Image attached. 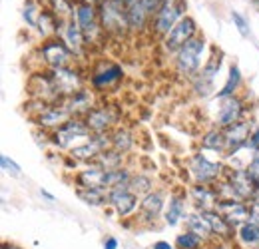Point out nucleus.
<instances>
[{
    "instance_id": "f257e3e1",
    "label": "nucleus",
    "mask_w": 259,
    "mask_h": 249,
    "mask_svg": "<svg viewBox=\"0 0 259 249\" xmlns=\"http://www.w3.org/2000/svg\"><path fill=\"white\" fill-rule=\"evenodd\" d=\"M98 16H100V26L106 36L122 38L132 32L128 22V10L122 4V0H102L98 4Z\"/></svg>"
},
{
    "instance_id": "f03ea898",
    "label": "nucleus",
    "mask_w": 259,
    "mask_h": 249,
    "mask_svg": "<svg viewBox=\"0 0 259 249\" xmlns=\"http://www.w3.org/2000/svg\"><path fill=\"white\" fill-rule=\"evenodd\" d=\"M203 50H205V38L197 34L176 52V72L186 78H195L199 74Z\"/></svg>"
},
{
    "instance_id": "7ed1b4c3",
    "label": "nucleus",
    "mask_w": 259,
    "mask_h": 249,
    "mask_svg": "<svg viewBox=\"0 0 259 249\" xmlns=\"http://www.w3.org/2000/svg\"><path fill=\"white\" fill-rule=\"evenodd\" d=\"M52 88L58 96V100H66L76 92L84 90V78L80 74V70L72 68V66H64V68H52L48 70Z\"/></svg>"
},
{
    "instance_id": "20e7f679",
    "label": "nucleus",
    "mask_w": 259,
    "mask_h": 249,
    "mask_svg": "<svg viewBox=\"0 0 259 249\" xmlns=\"http://www.w3.org/2000/svg\"><path fill=\"white\" fill-rule=\"evenodd\" d=\"M184 12H186V0H163L162 6L152 18V30L163 40L165 34L184 18Z\"/></svg>"
},
{
    "instance_id": "39448f33",
    "label": "nucleus",
    "mask_w": 259,
    "mask_h": 249,
    "mask_svg": "<svg viewBox=\"0 0 259 249\" xmlns=\"http://www.w3.org/2000/svg\"><path fill=\"white\" fill-rule=\"evenodd\" d=\"M38 54H40L42 62L48 66V70L70 66L72 60H74V52L66 46V42L60 36L44 40L42 46H40V50H38Z\"/></svg>"
},
{
    "instance_id": "423d86ee",
    "label": "nucleus",
    "mask_w": 259,
    "mask_h": 249,
    "mask_svg": "<svg viewBox=\"0 0 259 249\" xmlns=\"http://www.w3.org/2000/svg\"><path fill=\"white\" fill-rule=\"evenodd\" d=\"M74 20L78 22L80 30L84 34L88 46L96 44L98 40L104 36V30L100 26V16H98V8L94 4H86V2H78L76 4V16Z\"/></svg>"
},
{
    "instance_id": "0eeeda50",
    "label": "nucleus",
    "mask_w": 259,
    "mask_h": 249,
    "mask_svg": "<svg viewBox=\"0 0 259 249\" xmlns=\"http://www.w3.org/2000/svg\"><path fill=\"white\" fill-rule=\"evenodd\" d=\"M90 138H92V132L84 118H70L62 128L52 132V144H56L58 148H72L74 142L90 140Z\"/></svg>"
},
{
    "instance_id": "6e6552de",
    "label": "nucleus",
    "mask_w": 259,
    "mask_h": 249,
    "mask_svg": "<svg viewBox=\"0 0 259 249\" xmlns=\"http://www.w3.org/2000/svg\"><path fill=\"white\" fill-rule=\"evenodd\" d=\"M190 172L194 176L195 184L201 186H213L220 182V178L224 176V165L218 161H211L201 154H195L190 161Z\"/></svg>"
},
{
    "instance_id": "1a4fd4ad",
    "label": "nucleus",
    "mask_w": 259,
    "mask_h": 249,
    "mask_svg": "<svg viewBox=\"0 0 259 249\" xmlns=\"http://www.w3.org/2000/svg\"><path fill=\"white\" fill-rule=\"evenodd\" d=\"M194 36H197V26L195 20L190 16H184L171 30L165 34L163 38V50L165 52H178L186 42H190Z\"/></svg>"
},
{
    "instance_id": "9d476101",
    "label": "nucleus",
    "mask_w": 259,
    "mask_h": 249,
    "mask_svg": "<svg viewBox=\"0 0 259 249\" xmlns=\"http://www.w3.org/2000/svg\"><path fill=\"white\" fill-rule=\"evenodd\" d=\"M140 201V195H136L132 189H130L128 184H122V186L112 187L108 191V203L116 210V214L120 218H126L130 214H134L138 210V203Z\"/></svg>"
},
{
    "instance_id": "9b49d317",
    "label": "nucleus",
    "mask_w": 259,
    "mask_h": 249,
    "mask_svg": "<svg viewBox=\"0 0 259 249\" xmlns=\"http://www.w3.org/2000/svg\"><path fill=\"white\" fill-rule=\"evenodd\" d=\"M226 180L229 187H231V191H233V195H235V199H241V201L249 203L251 199L259 197L257 189L253 186V182L249 180L245 168L243 170H227Z\"/></svg>"
},
{
    "instance_id": "f8f14e48",
    "label": "nucleus",
    "mask_w": 259,
    "mask_h": 249,
    "mask_svg": "<svg viewBox=\"0 0 259 249\" xmlns=\"http://www.w3.org/2000/svg\"><path fill=\"white\" fill-rule=\"evenodd\" d=\"M92 134H108L112 126L118 124L120 116L112 106H96L84 116Z\"/></svg>"
},
{
    "instance_id": "ddd939ff",
    "label": "nucleus",
    "mask_w": 259,
    "mask_h": 249,
    "mask_svg": "<svg viewBox=\"0 0 259 249\" xmlns=\"http://www.w3.org/2000/svg\"><path fill=\"white\" fill-rule=\"evenodd\" d=\"M243 114H245V104L241 98L237 96H229L222 100V106H220V112H218V120L215 124L220 130H227L233 124L241 122L243 120Z\"/></svg>"
},
{
    "instance_id": "4468645a",
    "label": "nucleus",
    "mask_w": 259,
    "mask_h": 249,
    "mask_svg": "<svg viewBox=\"0 0 259 249\" xmlns=\"http://www.w3.org/2000/svg\"><path fill=\"white\" fill-rule=\"evenodd\" d=\"M222 52H218V50H213L211 52V56L207 58V62L203 64V68H201V72L195 76V82H194V90L197 94H201V96H207V94L213 90V78H215V74L220 72V68H222Z\"/></svg>"
},
{
    "instance_id": "2eb2a0df",
    "label": "nucleus",
    "mask_w": 259,
    "mask_h": 249,
    "mask_svg": "<svg viewBox=\"0 0 259 249\" xmlns=\"http://www.w3.org/2000/svg\"><path fill=\"white\" fill-rule=\"evenodd\" d=\"M224 132H226V156H235L241 148H247L253 130H251L249 122L241 120Z\"/></svg>"
},
{
    "instance_id": "dca6fc26",
    "label": "nucleus",
    "mask_w": 259,
    "mask_h": 249,
    "mask_svg": "<svg viewBox=\"0 0 259 249\" xmlns=\"http://www.w3.org/2000/svg\"><path fill=\"white\" fill-rule=\"evenodd\" d=\"M70 118H72V114L68 112L64 102L60 100V102L50 104L42 114H38V116L34 118V122L40 126V128H44V130H52V132H54V130L62 128Z\"/></svg>"
},
{
    "instance_id": "f3484780",
    "label": "nucleus",
    "mask_w": 259,
    "mask_h": 249,
    "mask_svg": "<svg viewBox=\"0 0 259 249\" xmlns=\"http://www.w3.org/2000/svg\"><path fill=\"white\" fill-rule=\"evenodd\" d=\"M224 218L237 229L241 223L249 221V203L241 201V199H220L218 208H215Z\"/></svg>"
},
{
    "instance_id": "a211bd4d",
    "label": "nucleus",
    "mask_w": 259,
    "mask_h": 249,
    "mask_svg": "<svg viewBox=\"0 0 259 249\" xmlns=\"http://www.w3.org/2000/svg\"><path fill=\"white\" fill-rule=\"evenodd\" d=\"M122 78H124L122 66H118V64H106L104 68H100V70H96V72L92 74L90 84H92L94 90L104 92V90H108V88H114Z\"/></svg>"
},
{
    "instance_id": "6ab92c4d",
    "label": "nucleus",
    "mask_w": 259,
    "mask_h": 249,
    "mask_svg": "<svg viewBox=\"0 0 259 249\" xmlns=\"http://www.w3.org/2000/svg\"><path fill=\"white\" fill-rule=\"evenodd\" d=\"M76 186L86 189H108V170L90 165L76 174Z\"/></svg>"
},
{
    "instance_id": "aec40b11",
    "label": "nucleus",
    "mask_w": 259,
    "mask_h": 249,
    "mask_svg": "<svg viewBox=\"0 0 259 249\" xmlns=\"http://www.w3.org/2000/svg\"><path fill=\"white\" fill-rule=\"evenodd\" d=\"M58 36L64 40L66 46L74 52V56H80V54L84 52V48L88 46V42H86V38H84V34H82V30H80V26H78L76 20H70V22L62 24Z\"/></svg>"
},
{
    "instance_id": "412c9836",
    "label": "nucleus",
    "mask_w": 259,
    "mask_h": 249,
    "mask_svg": "<svg viewBox=\"0 0 259 249\" xmlns=\"http://www.w3.org/2000/svg\"><path fill=\"white\" fill-rule=\"evenodd\" d=\"M62 102L68 108V112L72 114V118H82V116H86L94 108V96L86 88L76 92L74 96H70V98H66V100H62Z\"/></svg>"
},
{
    "instance_id": "4be33fe9",
    "label": "nucleus",
    "mask_w": 259,
    "mask_h": 249,
    "mask_svg": "<svg viewBox=\"0 0 259 249\" xmlns=\"http://www.w3.org/2000/svg\"><path fill=\"white\" fill-rule=\"evenodd\" d=\"M203 218L207 219V223H209V227H211V233H213V239H231L233 237V233H235V227L227 221L218 210H209V212H199Z\"/></svg>"
},
{
    "instance_id": "5701e85b",
    "label": "nucleus",
    "mask_w": 259,
    "mask_h": 249,
    "mask_svg": "<svg viewBox=\"0 0 259 249\" xmlns=\"http://www.w3.org/2000/svg\"><path fill=\"white\" fill-rule=\"evenodd\" d=\"M163 205H165L163 193L154 189V191H150L148 195H144L140 199V216L146 221H154L163 212Z\"/></svg>"
},
{
    "instance_id": "b1692460",
    "label": "nucleus",
    "mask_w": 259,
    "mask_h": 249,
    "mask_svg": "<svg viewBox=\"0 0 259 249\" xmlns=\"http://www.w3.org/2000/svg\"><path fill=\"white\" fill-rule=\"evenodd\" d=\"M192 199H194L195 208L199 212H209V210H215L218 203H220V197H218V191L213 186H201V184H195L192 187Z\"/></svg>"
},
{
    "instance_id": "393cba45",
    "label": "nucleus",
    "mask_w": 259,
    "mask_h": 249,
    "mask_svg": "<svg viewBox=\"0 0 259 249\" xmlns=\"http://www.w3.org/2000/svg\"><path fill=\"white\" fill-rule=\"evenodd\" d=\"M186 216V197L182 193H174L169 195V203H167V210H165V223L167 225H178Z\"/></svg>"
},
{
    "instance_id": "a878e982",
    "label": "nucleus",
    "mask_w": 259,
    "mask_h": 249,
    "mask_svg": "<svg viewBox=\"0 0 259 249\" xmlns=\"http://www.w3.org/2000/svg\"><path fill=\"white\" fill-rule=\"evenodd\" d=\"M186 227H188V231L195 233V235L201 237L203 241H205V239H213L211 227H209L207 219L203 218L201 214H192V216H188V218H186Z\"/></svg>"
},
{
    "instance_id": "bb28decb",
    "label": "nucleus",
    "mask_w": 259,
    "mask_h": 249,
    "mask_svg": "<svg viewBox=\"0 0 259 249\" xmlns=\"http://www.w3.org/2000/svg\"><path fill=\"white\" fill-rule=\"evenodd\" d=\"M201 148H203V150H213V152L226 154V132L220 130V128L209 130V132L201 138Z\"/></svg>"
},
{
    "instance_id": "cd10ccee",
    "label": "nucleus",
    "mask_w": 259,
    "mask_h": 249,
    "mask_svg": "<svg viewBox=\"0 0 259 249\" xmlns=\"http://www.w3.org/2000/svg\"><path fill=\"white\" fill-rule=\"evenodd\" d=\"M48 8L54 12V16L62 24L74 20V16H76V8H74L72 0H48Z\"/></svg>"
},
{
    "instance_id": "c85d7f7f",
    "label": "nucleus",
    "mask_w": 259,
    "mask_h": 249,
    "mask_svg": "<svg viewBox=\"0 0 259 249\" xmlns=\"http://www.w3.org/2000/svg\"><path fill=\"white\" fill-rule=\"evenodd\" d=\"M237 237L241 243L249 245V247H259V225L253 221H245L235 229Z\"/></svg>"
},
{
    "instance_id": "c756f323",
    "label": "nucleus",
    "mask_w": 259,
    "mask_h": 249,
    "mask_svg": "<svg viewBox=\"0 0 259 249\" xmlns=\"http://www.w3.org/2000/svg\"><path fill=\"white\" fill-rule=\"evenodd\" d=\"M122 161H124V154H120L116 150H106L92 161V165H98L102 170H118V168H122Z\"/></svg>"
},
{
    "instance_id": "7c9ffc66",
    "label": "nucleus",
    "mask_w": 259,
    "mask_h": 249,
    "mask_svg": "<svg viewBox=\"0 0 259 249\" xmlns=\"http://www.w3.org/2000/svg\"><path fill=\"white\" fill-rule=\"evenodd\" d=\"M132 148H134L132 132L124 130V128H118L116 132H112V150H116L120 154H128Z\"/></svg>"
},
{
    "instance_id": "2f4dec72",
    "label": "nucleus",
    "mask_w": 259,
    "mask_h": 249,
    "mask_svg": "<svg viewBox=\"0 0 259 249\" xmlns=\"http://www.w3.org/2000/svg\"><path fill=\"white\" fill-rule=\"evenodd\" d=\"M76 195L88 203V205H104L108 203V189H86V187H76Z\"/></svg>"
},
{
    "instance_id": "473e14b6",
    "label": "nucleus",
    "mask_w": 259,
    "mask_h": 249,
    "mask_svg": "<svg viewBox=\"0 0 259 249\" xmlns=\"http://www.w3.org/2000/svg\"><path fill=\"white\" fill-rule=\"evenodd\" d=\"M241 84V72L237 66H231L229 68V76H227V82L224 84V88L218 92V98L224 100V98H229V96H235L237 88Z\"/></svg>"
},
{
    "instance_id": "72a5a7b5",
    "label": "nucleus",
    "mask_w": 259,
    "mask_h": 249,
    "mask_svg": "<svg viewBox=\"0 0 259 249\" xmlns=\"http://www.w3.org/2000/svg\"><path fill=\"white\" fill-rule=\"evenodd\" d=\"M130 189L136 193V195H148L150 191H154V180L150 176H144V174H136L132 176V180L128 182Z\"/></svg>"
},
{
    "instance_id": "f704fd0d",
    "label": "nucleus",
    "mask_w": 259,
    "mask_h": 249,
    "mask_svg": "<svg viewBox=\"0 0 259 249\" xmlns=\"http://www.w3.org/2000/svg\"><path fill=\"white\" fill-rule=\"evenodd\" d=\"M176 249H203V239L197 237L192 231L180 233L176 237Z\"/></svg>"
},
{
    "instance_id": "c9c22d12",
    "label": "nucleus",
    "mask_w": 259,
    "mask_h": 249,
    "mask_svg": "<svg viewBox=\"0 0 259 249\" xmlns=\"http://www.w3.org/2000/svg\"><path fill=\"white\" fill-rule=\"evenodd\" d=\"M40 10H42V6H40L36 0H28V2H26L24 10H22V16H24V20L28 22V26H34V28H36V22H38V16H40Z\"/></svg>"
},
{
    "instance_id": "e433bc0d",
    "label": "nucleus",
    "mask_w": 259,
    "mask_h": 249,
    "mask_svg": "<svg viewBox=\"0 0 259 249\" xmlns=\"http://www.w3.org/2000/svg\"><path fill=\"white\" fill-rule=\"evenodd\" d=\"M245 172H247L249 180L253 182V186H255V189H257V193H259V152H253V157L249 159Z\"/></svg>"
},
{
    "instance_id": "4c0bfd02",
    "label": "nucleus",
    "mask_w": 259,
    "mask_h": 249,
    "mask_svg": "<svg viewBox=\"0 0 259 249\" xmlns=\"http://www.w3.org/2000/svg\"><path fill=\"white\" fill-rule=\"evenodd\" d=\"M231 20H233L235 28L239 30V34H241L243 38H247V36H249V24H247L245 16H241L239 12H231Z\"/></svg>"
},
{
    "instance_id": "58836bf2",
    "label": "nucleus",
    "mask_w": 259,
    "mask_h": 249,
    "mask_svg": "<svg viewBox=\"0 0 259 249\" xmlns=\"http://www.w3.org/2000/svg\"><path fill=\"white\" fill-rule=\"evenodd\" d=\"M0 165H2V170H4L6 174H10V176H20V165H18L14 159H10L8 156L0 157Z\"/></svg>"
},
{
    "instance_id": "ea45409f",
    "label": "nucleus",
    "mask_w": 259,
    "mask_h": 249,
    "mask_svg": "<svg viewBox=\"0 0 259 249\" xmlns=\"http://www.w3.org/2000/svg\"><path fill=\"white\" fill-rule=\"evenodd\" d=\"M163 0H142V4H144V8H146V12L150 14V18H154V14L158 12V8L162 6Z\"/></svg>"
},
{
    "instance_id": "a19ab883",
    "label": "nucleus",
    "mask_w": 259,
    "mask_h": 249,
    "mask_svg": "<svg viewBox=\"0 0 259 249\" xmlns=\"http://www.w3.org/2000/svg\"><path fill=\"white\" fill-rule=\"evenodd\" d=\"M249 221L259 225V197L249 201Z\"/></svg>"
},
{
    "instance_id": "79ce46f5",
    "label": "nucleus",
    "mask_w": 259,
    "mask_h": 249,
    "mask_svg": "<svg viewBox=\"0 0 259 249\" xmlns=\"http://www.w3.org/2000/svg\"><path fill=\"white\" fill-rule=\"evenodd\" d=\"M247 148H249V150H253V152H259V128L251 132V138H249Z\"/></svg>"
},
{
    "instance_id": "37998d69",
    "label": "nucleus",
    "mask_w": 259,
    "mask_h": 249,
    "mask_svg": "<svg viewBox=\"0 0 259 249\" xmlns=\"http://www.w3.org/2000/svg\"><path fill=\"white\" fill-rule=\"evenodd\" d=\"M104 249H118V239L116 237H108L104 241Z\"/></svg>"
},
{
    "instance_id": "c03bdc74",
    "label": "nucleus",
    "mask_w": 259,
    "mask_h": 249,
    "mask_svg": "<svg viewBox=\"0 0 259 249\" xmlns=\"http://www.w3.org/2000/svg\"><path fill=\"white\" fill-rule=\"evenodd\" d=\"M152 249H174V245H171L169 241H156V243L152 245Z\"/></svg>"
},
{
    "instance_id": "a18cd8bd",
    "label": "nucleus",
    "mask_w": 259,
    "mask_h": 249,
    "mask_svg": "<svg viewBox=\"0 0 259 249\" xmlns=\"http://www.w3.org/2000/svg\"><path fill=\"white\" fill-rule=\"evenodd\" d=\"M40 193H42V195H44V197H48V199H50V201H54V195H52V193H48V191H46V189H40Z\"/></svg>"
},
{
    "instance_id": "49530a36",
    "label": "nucleus",
    "mask_w": 259,
    "mask_h": 249,
    "mask_svg": "<svg viewBox=\"0 0 259 249\" xmlns=\"http://www.w3.org/2000/svg\"><path fill=\"white\" fill-rule=\"evenodd\" d=\"M80 2H86V4H100L102 0H80Z\"/></svg>"
},
{
    "instance_id": "de8ad7c7",
    "label": "nucleus",
    "mask_w": 259,
    "mask_h": 249,
    "mask_svg": "<svg viewBox=\"0 0 259 249\" xmlns=\"http://www.w3.org/2000/svg\"><path fill=\"white\" fill-rule=\"evenodd\" d=\"M2 249H22V247H18V245H8V243H4V245H2Z\"/></svg>"
}]
</instances>
